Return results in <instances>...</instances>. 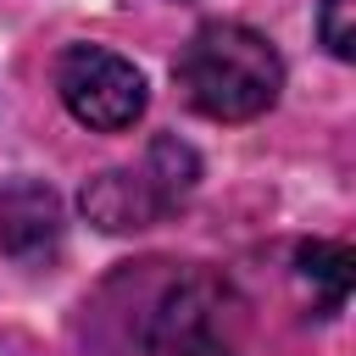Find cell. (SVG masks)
I'll use <instances>...</instances> for the list:
<instances>
[{"label":"cell","mask_w":356,"mask_h":356,"mask_svg":"<svg viewBox=\"0 0 356 356\" xmlns=\"http://www.w3.org/2000/svg\"><path fill=\"white\" fill-rule=\"evenodd\" d=\"M317 33H323L328 56L350 61V56H356V0H323V11H317Z\"/></svg>","instance_id":"cell-8"},{"label":"cell","mask_w":356,"mask_h":356,"mask_svg":"<svg viewBox=\"0 0 356 356\" xmlns=\"http://www.w3.org/2000/svg\"><path fill=\"white\" fill-rule=\"evenodd\" d=\"M0 250L22 267H44L61 250V200L56 189L22 178L0 189Z\"/></svg>","instance_id":"cell-4"},{"label":"cell","mask_w":356,"mask_h":356,"mask_svg":"<svg viewBox=\"0 0 356 356\" xmlns=\"http://www.w3.org/2000/svg\"><path fill=\"white\" fill-rule=\"evenodd\" d=\"M139 167L150 172V184L161 189V200H167V206H184V195H189V189H195V178H200L195 150H189V145H178V139H156V145H150V156H145Z\"/></svg>","instance_id":"cell-7"},{"label":"cell","mask_w":356,"mask_h":356,"mask_svg":"<svg viewBox=\"0 0 356 356\" xmlns=\"http://www.w3.org/2000/svg\"><path fill=\"white\" fill-rule=\"evenodd\" d=\"M56 95L83 128H100V134L134 128L145 111L139 67L106 44H67L56 61Z\"/></svg>","instance_id":"cell-3"},{"label":"cell","mask_w":356,"mask_h":356,"mask_svg":"<svg viewBox=\"0 0 356 356\" xmlns=\"http://www.w3.org/2000/svg\"><path fill=\"white\" fill-rule=\"evenodd\" d=\"M239 334L245 312L234 289L211 273H184L145 312L139 356H239Z\"/></svg>","instance_id":"cell-2"},{"label":"cell","mask_w":356,"mask_h":356,"mask_svg":"<svg viewBox=\"0 0 356 356\" xmlns=\"http://www.w3.org/2000/svg\"><path fill=\"white\" fill-rule=\"evenodd\" d=\"M295 267H300L306 289L317 295V312L334 317L345 306V295H350V250L345 245H328V239H312V245L295 250Z\"/></svg>","instance_id":"cell-6"},{"label":"cell","mask_w":356,"mask_h":356,"mask_svg":"<svg viewBox=\"0 0 356 356\" xmlns=\"http://www.w3.org/2000/svg\"><path fill=\"white\" fill-rule=\"evenodd\" d=\"M178 89L211 122H250L278 100L284 61L256 28L206 22V28H195V39L178 56Z\"/></svg>","instance_id":"cell-1"},{"label":"cell","mask_w":356,"mask_h":356,"mask_svg":"<svg viewBox=\"0 0 356 356\" xmlns=\"http://www.w3.org/2000/svg\"><path fill=\"white\" fill-rule=\"evenodd\" d=\"M83 211L106 234H128V228H150L172 206L161 200V189L150 184L145 167H111V172H100V178L83 184Z\"/></svg>","instance_id":"cell-5"}]
</instances>
